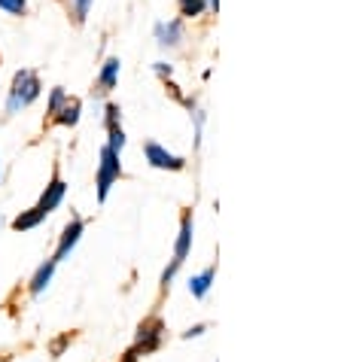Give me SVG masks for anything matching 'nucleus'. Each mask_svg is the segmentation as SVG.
Listing matches in <instances>:
<instances>
[{
	"instance_id": "obj_1",
	"label": "nucleus",
	"mask_w": 344,
	"mask_h": 362,
	"mask_svg": "<svg viewBox=\"0 0 344 362\" xmlns=\"http://www.w3.org/2000/svg\"><path fill=\"white\" fill-rule=\"evenodd\" d=\"M43 92V83H40L37 70H16L13 83H9V95H6V116L22 113L25 107H31L34 100Z\"/></svg>"
},
{
	"instance_id": "obj_2",
	"label": "nucleus",
	"mask_w": 344,
	"mask_h": 362,
	"mask_svg": "<svg viewBox=\"0 0 344 362\" xmlns=\"http://www.w3.org/2000/svg\"><path fill=\"white\" fill-rule=\"evenodd\" d=\"M122 177V162H119V153H113L110 146L101 149V162H98V177H95V186H98V201L104 204L113 183Z\"/></svg>"
},
{
	"instance_id": "obj_3",
	"label": "nucleus",
	"mask_w": 344,
	"mask_h": 362,
	"mask_svg": "<svg viewBox=\"0 0 344 362\" xmlns=\"http://www.w3.org/2000/svg\"><path fill=\"white\" fill-rule=\"evenodd\" d=\"M161 338H165V326H161V320L159 317H149L144 320V323L137 326V335H134V354L137 356H147V354H153V350L161 347Z\"/></svg>"
},
{
	"instance_id": "obj_4",
	"label": "nucleus",
	"mask_w": 344,
	"mask_h": 362,
	"mask_svg": "<svg viewBox=\"0 0 344 362\" xmlns=\"http://www.w3.org/2000/svg\"><path fill=\"white\" fill-rule=\"evenodd\" d=\"M144 156H147V162L153 168H159V170H183L186 168L183 156L168 153V149L161 144H156V140H147V144H144Z\"/></svg>"
},
{
	"instance_id": "obj_5",
	"label": "nucleus",
	"mask_w": 344,
	"mask_h": 362,
	"mask_svg": "<svg viewBox=\"0 0 344 362\" xmlns=\"http://www.w3.org/2000/svg\"><path fill=\"white\" fill-rule=\"evenodd\" d=\"M119 70H122V62H119L116 55H113V58H107V62L101 64V74H98L95 86H92V98H95V100H104V98L116 88V83H119Z\"/></svg>"
},
{
	"instance_id": "obj_6",
	"label": "nucleus",
	"mask_w": 344,
	"mask_h": 362,
	"mask_svg": "<svg viewBox=\"0 0 344 362\" xmlns=\"http://www.w3.org/2000/svg\"><path fill=\"white\" fill-rule=\"evenodd\" d=\"M64 195H67V183L62 180V170H58V165H55L52 180H49V186L43 189V195H40V201H37V210H43V214L49 216L64 201Z\"/></svg>"
},
{
	"instance_id": "obj_7",
	"label": "nucleus",
	"mask_w": 344,
	"mask_h": 362,
	"mask_svg": "<svg viewBox=\"0 0 344 362\" xmlns=\"http://www.w3.org/2000/svg\"><path fill=\"white\" fill-rule=\"evenodd\" d=\"M83 231H86V223L79 216H70V223L64 226L62 231V238H58V250H55V262H62V259L70 256V250H74L79 244V238H83Z\"/></svg>"
},
{
	"instance_id": "obj_8",
	"label": "nucleus",
	"mask_w": 344,
	"mask_h": 362,
	"mask_svg": "<svg viewBox=\"0 0 344 362\" xmlns=\"http://www.w3.org/2000/svg\"><path fill=\"white\" fill-rule=\"evenodd\" d=\"M156 40H159V46H165V49H177V46L186 40L183 18H171V22H159V25H156Z\"/></svg>"
},
{
	"instance_id": "obj_9",
	"label": "nucleus",
	"mask_w": 344,
	"mask_h": 362,
	"mask_svg": "<svg viewBox=\"0 0 344 362\" xmlns=\"http://www.w3.org/2000/svg\"><path fill=\"white\" fill-rule=\"evenodd\" d=\"M79 116H83V100L79 98H70L67 95V100H64V107L58 110V113L49 119V125H62V128H74V125H79Z\"/></svg>"
},
{
	"instance_id": "obj_10",
	"label": "nucleus",
	"mask_w": 344,
	"mask_h": 362,
	"mask_svg": "<svg viewBox=\"0 0 344 362\" xmlns=\"http://www.w3.org/2000/svg\"><path fill=\"white\" fill-rule=\"evenodd\" d=\"M189 250H192V210L183 214V223H180V231H177V244H174V259L180 265L186 262Z\"/></svg>"
},
{
	"instance_id": "obj_11",
	"label": "nucleus",
	"mask_w": 344,
	"mask_h": 362,
	"mask_svg": "<svg viewBox=\"0 0 344 362\" xmlns=\"http://www.w3.org/2000/svg\"><path fill=\"white\" fill-rule=\"evenodd\" d=\"M55 259H46V262L43 265H40L37 271H34V277H31V284H28V293H31V296H40V293H43V289L49 286V284H52V274H55Z\"/></svg>"
},
{
	"instance_id": "obj_12",
	"label": "nucleus",
	"mask_w": 344,
	"mask_h": 362,
	"mask_svg": "<svg viewBox=\"0 0 344 362\" xmlns=\"http://www.w3.org/2000/svg\"><path fill=\"white\" fill-rule=\"evenodd\" d=\"M214 280H217V262L207 265L201 274H195V277L189 280V293L195 296V298H205L210 293V286H214Z\"/></svg>"
},
{
	"instance_id": "obj_13",
	"label": "nucleus",
	"mask_w": 344,
	"mask_h": 362,
	"mask_svg": "<svg viewBox=\"0 0 344 362\" xmlns=\"http://www.w3.org/2000/svg\"><path fill=\"white\" fill-rule=\"evenodd\" d=\"M64 9H67V18L74 22L76 28H83L86 25V18H88V9H92L95 0H62Z\"/></svg>"
},
{
	"instance_id": "obj_14",
	"label": "nucleus",
	"mask_w": 344,
	"mask_h": 362,
	"mask_svg": "<svg viewBox=\"0 0 344 362\" xmlns=\"http://www.w3.org/2000/svg\"><path fill=\"white\" fill-rule=\"evenodd\" d=\"M46 219V214L43 210H37V207H31V210H25L22 216H16L13 219V228L16 231H28V228H34V226H40Z\"/></svg>"
},
{
	"instance_id": "obj_15",
	"label": "nucleus",
	"mask_w": 344,
	"mask_h": 362,
	"mask_svg": "<svg viewBox=\"0 0 344 362\" xmlns=\"http://www.w3.org/2000/svg\"><path fill=\"white\" fill-rule=\"evenodd\" d=\"M177 6H180V18H198L205 16L207 0H177Z\"/></svg>"
},
{
	"instance_id": "obj_16",
	"label": "nucleus",
	"mask_w": 344,
	"mask_h": 362,
	"mask_svg": "<svg viewBox=\"0 0 344 362\" xmlns=\"http://www.w3.org/2000/svg\"><path fill=\"white\" fill-rule=\"evenodd\" d=\"M64 100H67V92H64L62 86H55L52 92H49V104H46V119H52V116L58 113V110L64 107Z\"/></svg>"
},
{
	"instance_id": "obj_17",
	"label": "nucleus",
	"mask_w": 344,
	"mask_h": 362,
	"mask_svg": "<svg viewBox=\"0 0 344 362\" xmlns=\"http://www.w3.org/2000/svg\"><path fill=\"white\" fill-rule=\"evenodd\" d=\"M107 146L113 149V153L122 156V149H125V132H122V125L107 128Z\"/></svg>"
},
{
	"instance_id": "obj_18",
	"label": "nucleus",
	"mask_w": 344,
	"mask_h": 362,
	"mask_svg": "<svg viewBox=\"0 0 344 362\" xmlns=\"http://www.w3.org/2000/svg\"><path fill=\"white\" fill-rule=\"evenodd\" d=\"M119 122H122V110H119V104H107L104 107V128H116Z\"/></svg>"
},
{
	"instance_id": "obj_19",
	"label": "nucleus",
	"mask_w": 344,
	"mask_h": 362,
	"mask_svg": "<svg viewBox=\"0 0 344 362\" xmlns=\"http://www.w3.org/2000/svg\"><path fill=\"white\" fill-rule=\"evenodd\" d=\"M0 9L9 16H28V0H0Z\"/></svg>"
},
{
	"instance_id": "obj_20",
	"label": "nucleus",
	"mask_w": 344,
	"mask_h": 362,
	"mask_svg": "<svg viewBox=\"0 0 344 362\" xmlns=\"http://www.w3.org/2000/svg\"><path fill=\"white\" fill-rule=\"evenodd\" d=\"M153 70H156V76H159V79H171V74H174V67L165 64V62H156Z\"/></svg>"
},
{
	"instance_id": "obj_21",
	"label": "nucleus",
	"mask_w": 344,
	"mask_h": 362,
	"mask_svg": "<svg viewBox=\"0 0 344 362\" xmlns=\"http://www.w3.org/2000/svg\"><path fill=\"white\" fill-rule=\"evenodd\" d=\"M205 332H207V323H198V326L186 329V332H183V338H198V335H205Z\"/></svg>"
},
{
	"instance_id": "obj_22",
	"label": "nucleus",
	"mask_w": 344,
	"mask_h": 362,
	"mask_svg": "<svg viewBox=\"0 0 344 362\" xmlns=\"http://www.w3.org/2000/svg\"><path fill=\"white\" fill-rule=\"evenodd\" d=\"M70 338H74V335H70V332H67V335H62V338H58L52 347H49V350H52V356H58V354H62V350H64V344H67Z\"/></svg>"
},
{
	"instance_id": "obj_23",
	"label": "nucleus",
	"mask_w": 344,
	"mask_h": 362,
	"mask_svg": "<svg viewBox=\"0 0 344 362\" xmlns=\"http://www.w3.org/2000/svg\"><path fill=\"white\" fill-rule=\"evenodd\" d=\"M122 362H140V356L134 354V350H128V354L122 356Z\"/></svg>"
},
{
	"instance_id": "obj_24",
	"label": "nucleus",
	"mask_w": 344,
	"mask_h": 362,
	"mask_svg": "<svg viewBox=\"0 0 344 362\" xmlns=\"http://www.w3.org/2000/svg\"><path fill=\"white\" fill-rule=\"evenodd\" d=\"M207 9L210 13H219V0H207Z\"/></svg>"
},
{
	"instance_id": "obj_25",
	"label": "nucleus",
	"mask_w": 344,
	"mask_h": 362,
	"mask_svg": "<svg viewBox=\"0 0 344 362\" xmlns=\"http://www.w3.org/2000/svg\"><path fill=\"white\" fill-rule=\"evenodd\" d=\"M0 177H4V170H0Z\"/></svg>"
}]
</instances>
